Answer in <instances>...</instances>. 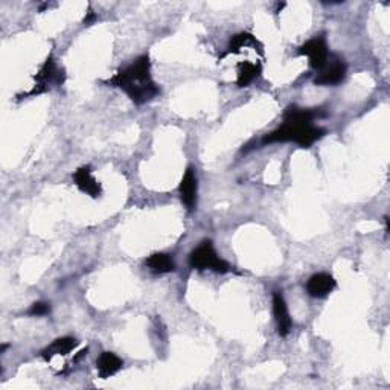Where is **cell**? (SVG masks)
<instances>
[{"instance_id":"6da1fadb","label":"cell","mask_w":390,"mask_h":390,"mask_svg":"<svg viewBox=\"0 0 390 390\" xmlns=\"http://www.w3.org/2000/svg\"><path fill=\"white\" fill-rule=\"evenodd\" d=\"M319 111L314 108H302L289 106L284 111L282 124L263 137V145L291 142L301 148H311L325 136V128L314 125Z\"/></svg>"},{"instance_id":"7a4b0ae2","label":"cell","mask_w":390,"mask_h":390,"mask_svg":"<svg viewBox=\"0 0 390 390\" xmlns=\"http://www.w3.org/2000/svg\"><path fill=\"white\" fill-rule=\"evenodd\" d=\"M104 84L122 90L136 106H144L161 95V87L153 78L151 61L148 55H141L132 64L119 69Z\"/></svg>"},{"instance_id":"3957f363","label":"cell","mask_w":390,"mask_h":390,"mask_svg":"<svg viewBox=\"0 0 390 390\" xmlns=\"http://www.w3.org/2000/svg\"><path fill=\"white\" fill-rule=\"evenodd\" d=\"M64 80H66V72L60 66L52 55H49L46 61L42 64L39 72L34 75V87L26 92L23 98L43 95L46 92L52 90L54 87L61 86Z\"/></svg>"},{"instance_id":"277c9868","label":"cell","mask_w":390,"mask_h":390,"mask_svg":"<svg viewBox=\"0 0 390 390\" xmlns=\"http://www.w3.org/2000/svg\"><path fill=\"white\" fill-rule=\"evenodd\" d=\"M189 265L194 270H210L220 275H226L232 272V265L225 261L213 247L212 241H203V243L195 247L189 255Z\"/></svg>"},{"instance_id":"5b68a950","label":"cell","mask_w":390,"mask_h":390,"mask_svg":"<svg viewBox=\"0 0 390 390\" xmlns=\"http://www.w3.org/2000/svg\"><path fill=\"white\" fill-rule=\"evenodd\" d=\"M315 78L314 84L322 86V87H329V86H339L343 80L346 78L348 66L343 58L337 57V55L331 54L328 61L323 64V68L315 70Z\"/></svg>"},{"instance_id":"8992f818","label":"cell","mask_w":390,"mask_h":390,"mask_svg":"<svg viewBox=\"0 0 390 390\" xmlns=\"http://www.w3.org/2000/svg\"><path fill=\"white\" fill-rule=\"evenodd\" d=\"M297 55H302V57L308 58L310 68H313L314 70H319L320 68H323V64L328 61L331 52L327 39H325L323 35H315L297 49Z\"/></svg>"},{"instance_id":"52a82bcc","label":"cell","mask_w":390,"mask_h":390,"mask_svg":"<svg viewBox=\"0 0 390 390\" xmlns=\"http://www.w3.org/2000/svg\"><path fill=\"white\" fill-rule=\"evenodd\" d=\"M179 194H180V200L184 204V208H187L189 212L197 209L199 182H197V174H195V170L192 168V166H189L187 172L183 174V179L179 187Z\"/></svg>"},{"instance_id":"ba28073f","label":"cell","mask_w":390,"mask_h":390,"mask_svg":"<svg viewBox=\"0 0 390 390\" xmlns=\"http://www.w3.org/2000/svg\"><path fill=\"white\" fill-rule=\"evenodd\" d=\"M337 289V281L329 273H315L306 282V293L314 299H323Z\"/></svg>"},{"instance_id":"9c48e42d","label":"cell","mask_w":390,"mask_h":390,"mask_svg":"<svg viewBox=\"0 0 390 390\" xmlns=\"http://www.w3.org/2000/svg\"><path fill=\"white\" fill-rule=\"evenodd\" d=\"M73 183L82 192L89 195L92 199H99L102 195L101 183L94 177L90 166H81L75 172H73Z\"/></svg>"},{"instance_id":"30bf717a","label":"cell","mask_w":390,"mask_h":390,"mask_svg":"<svg viewBox=\"0 0 390 390\" xmlns=\"http://www.w3.org/2000/svg\"><path fill=\"white\" fill-rule=\"evenodd\" d=\"M273 314L277 325V334H279L281 337H287L291 332L293 320L290 317L289 306H287L284 294L281 291L273 293Z\"/></svg>"},{"instance_id":"8fae6325","label":"cell","mask_w":390,"mask_h":390,"mask_svg":"<svg viewBox=\"0 0 390 390\" xmlns=\"http://www.w3.org/2000/svg\"><path fill=\"white\" fill-rule=\"evenodd\" d=\"M244 48H253V51L264 55V46H263V43L259 42L253 34H250V32H239V34L232 37L229 44H227V51L225 52V55H222L221 58L229 57V55H237V54H239L241 51H243Z\"/></svg>"},{"instance_id":"7c38bea8","label":"cell","mask_w":390,"mask_h":390,"mask_svg":"<svg viewBox=\"0 0 390 390\" xmlns=\"http://www.w3.org/2000/svg\"><path fill=\"white\" fill-rule=\"evenodd\" d=\"M80 345V341L73 337H60L54 340L51 345L40 352V357L44 361H51L54 357L57 356H69L70 352Z\"/></svg>"},{"instance_id":"4fadbf2b","label":"cell","mask_w":390,"mask_h":390,"mask_svg":"<svg viewBox=\"0 0 390 390\" xmlns=\"http://www.w3.org/2000/svg\"><path fill=\"white\" fill-rule=\"evenodd\" d=\"M124 367V361L120 360L113 352H101V356L96 360L98 375L102 379L116 375L120 369Z\"/></svg>"},{"instance_id":"5bb4252c","label":"cell","mask_w":390,"mask_h":390,"mask_svg":"<svg viewBox=\"0 0 390 390\" xmlns=\"http://www.w3.org/2000/svg\"><path fill=\"white\" fill-rule=\"evenodd\" d=\"M263 66L259 63L253 61H243L238 64V75H237V86L247 87L252 84L255 80L261 77Z\"/></svg>"},{"instance_id":"9a60e30c","label":"cell","mask_w":390,"mask_h":390,"mask_svg":"<svg viewBox=\"0 0 390 390\" xmlns=\"http://www.w3.org/2000/svg\"><path fill=\"white\" fill-rule=\"evenodd\" d=\"M145 265L154 275H166L175 272V264L168 253H153L146 258Z\"/></svg>"},{"instance_id":"2e32d148","label":"cell","mask_w":390,"mask_h":390,"mask_svg":"<svg viewBox=\"0 0 390 390\" xmlns=\"http://www.w3.org/2000/svg\"><path fill=\"white\" fill-rule=\"evenodd\" d=\"M51 313V303L48 302H35L27 310V315H34V317H42V315H48Z\"/></svg>"},{"instance_id":"e0dca14e","label":"cell","mask_w":390,"mask_h":390,"mask_svg":"<svg viewBox=\"0 0 390 390\" xmlns=\"http://www.w3.org/2000/svg\"><path fill=\"white\" fill-rule=\"evenodd\" d=\"M96 14L94 13V9H92V6H89V11L84 17V26H90V25H94L96 22Z\"/></svg>"}]
</instances>
